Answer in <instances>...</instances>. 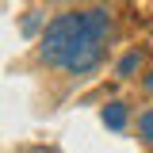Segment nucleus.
<instances>
[{
    "label": "nucleus",
    "mask_w": 153,
    "mask_h": 153,
    "mask_svg": "<svg viewBox=\"0 0 153 153\" xmlns=\"http://www.w3.org/2000/svg\"><path fill=\"white\" fill-rule=\"evenodd\" d=\"M138 130H142V138H146V142H153V107L138 115Z\"/></svg>",
    "instance_id": "3"
},
{
    "label": "nucleus",
    "mask_w": 153,
    "mask_h": 153,
    "mask_svg": "<svg viewBox=\"0 0 153 153\" xmlns=\"http://www.w3.org/2000/svg\"><path fill=\"white\" fill-rule=\"evenodd\" d=\"M103 123H107L111 130H123V126H126V107H123V103H107V107H103Z\"/></svg>",
    "instance_id": "2"
},
{
    "label": "nucleus",
    "mask_w": 153,
    "mask_h": 153,
    "mask_svg": "<svg viewBox=\"0 0 153 153\" xmlns=\"http://www.w3.org/2000/svg\"><path fill=\"white\" fill-rule=\"evenodd\" d=\"M138 61H142V57H138V54H126V57H123V61H119V76H130L134 69H138Z\"/></svg>",
    "instance_id": "4"
},
{
    "label": "nucleus",
    "mask_w": 153,
    "mask_h": 153,
    "mask_svg": "<svg viewBox=\"0 0 153 153\" xmlns=\"http://www.w3.org/2000/svg\"><path fill=\"white\" fill-rule=\"evenodd\" d=\"M146 88H149V92H153V73H149V80H146Z\"/></svg>",
    "instance_id": "5"
},
{
    "label": "nucleus",
    "mask_w": 153,
    "mask_h": 153,
    "mask_svg": "<svg viewBox=\"0 0 153 153\" xmlns=\"http://www.w3.org/2000/svg\"><path fill=\"white\" fill-rule=\"evenodd\" d=\"M111 35V19L107 12H69V16H57L46 35H42V46L38 54L46 65L54 69H65V73H88L96 61L103 57V42Z\"/></svg>",
    "instance_id": "1"
}]
</instances>
